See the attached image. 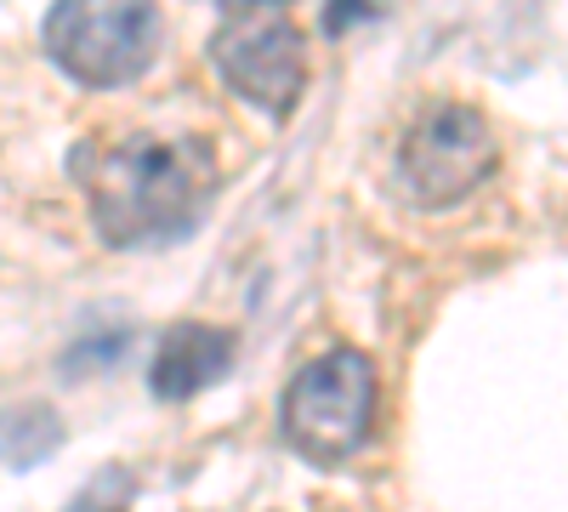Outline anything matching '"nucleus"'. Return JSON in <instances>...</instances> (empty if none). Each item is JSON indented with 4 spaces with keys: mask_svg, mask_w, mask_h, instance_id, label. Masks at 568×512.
<instances>
[{
    "mask_svg": "<svg viewBox=\"0 0 568 512\" xmlns=\"http://www.w3.org/2000/svg\"><path fill=\"white\" fill-rule=\"evenodd\" d=\"M40 46L74 86L120 91L160 58V7L154 0H52Z\"/></svg>",
    "mask_w": 568,
    "mask_h": 512,
    "instance_id": "nucleus-2",
    "label": "nucleus"
},
{
    "mask_svg": "<svg viewBox=\"0 0 568 512\" xmlns=\"http://www.w3.org/2000/svg\"><path fill=\"white\" fill-rule=\"evenodd\" d=\"M382 7H387V0H329V7H324V34L342 40L347 29H358L364 18H375Z\"/></svg>",
    "mask_w": 568,
    "mask_h": 512,
    "instance_id": "nucleus-8",
    "label": "nucleus"
},
{
    "mask_svg": "<svg viewBox=\"0 0 568 512\" xmlns=\"http://www.w3.org/2000/svg\"><path fill=\"white\" fill-rule=\"evenodd\" d=\"M131 501H136V473L131 468H98L63 512H131Z\"/></svg>",
    "mask_w": 568,
    "mask_h": 512,
    "instance_id": "nucleus-7",
    "label": "nucleus"
},
{
    "mask_svg": "<svg viewBox=\"0 0 568 512\" xmlns=\"http://www.w3.org/2000/svg\"><path fill=\"white\" fill-rule=\"evenodd\" d=\"M211 63L262 114H291L307 86V46L291 0H222Z\"/></svg>",
    "mask_w": 568,
    "mask_h": 512,
    "instance_id": "nucleus-3",
    "label": "nucleus"
},
{
    "mask_svg": "<svg viewBox=\"0 0 568 512\" xmlns=\"http://www.w3.org/2000/svg\"><path fill=\"white\" fill-rule=\"evenodd\" d=\"M233 331L222 324H171L160 337V353L149 364V388L160 404H182L205 388H216L227 370H233Z\"/></svg>",
    "mask_w": 568,
    "mask_h": 512,
    "instance_id": "nucleus-6",
    "label": "nucleus"
},
{
    "mask_svg": "<svg viewBox=\"0 0 568 512\" xmlns=\"http://www.w3.org/2000/svg\"><path fill=\"white\" fill-rule=\"evenodd\" d=\"M500 149H495V131L478 109L466 103H438L433 114H420L398 149V182L409 189L415 205L426 211H444L460 205L478 182L495 171Z\"/></svg>",
    "mask_w": 568,
    "mask_h": 512,
    "instance_id": "nucleus-5",
    "label": "nucleus"
},
{
    "mask_svg": "<svg viewBox=\"0 0 568 512\" xmlns=\"http://www.w3.org/2000/svg\"><path fill=\"white\" fill-rule=\"evenodd\" d=\"M278 428L296 455L336 468L358 455L369 428H375V364L358 348H336L296 370V382L284 388Z\"/></svg>",
    "mask_w": 568,
    "mask_h": 512,
    "instance_id": "nucleus-4",
    "label": "nucleus"
},
{
    "mask_svg": "<svg viewBox=\"0 0 568 512\" xmlns=\"http://www.w3.org/2000/svg\"><path fill=\"white\" fill-rule=\"evenodd\" d=\"M69 171L80 177L98 234L120 251L182 240L216 189V154L187 131L85 137Z\"/></svg>",
    "mask_w": 568,
    "mask_h": 512,
    "instance_id": "nucleus-1",
    "label": "nucleus"
}]
</instances>
